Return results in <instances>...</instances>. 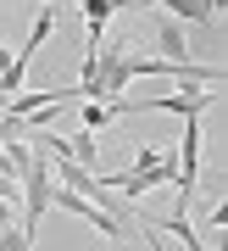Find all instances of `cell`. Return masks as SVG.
<instances>
[{
    "mask_svg": "<svg viewBox=\"0 0 228 251\" xmlns=\"http://www.w3.org/2000/svg\"><path fill=\"white\" fill-rule=\"evenodd\" d=\"M67 151L84 162V168H95V128H78V134L67 140Z\"/></svg>",
    "mask_w": 228,
    "mask_h": 251,
    "instance_id": "11",
    "label": "cell"
},
{
    "mask_svg": "<svg viewBox=\"0 0 228 251\" xmlns=\"http://www.w3.org/2000/svg\"><path fill=\"white\" fill-rule=\"evenodd\" d=\"M11 190H17V179H0V224H17V206H11Z\"/></svg>",
    "mask_w": 228,
    "mask_h": 251,
    "instance_id": "13",
    "label": "cell"
},
{
    "mask_svg": "<svg viewBox=\"0 0 228 251\" xmlns=\"http://www.w3.org/2000/svg\"><path fill=\"white\" fill-rule=\"evenodd\" d=\"M50 28H56V11H50V6H45V11H39V17H34V34H28V45L17 50V62H34V50L45 45V39H50Z\"/></svg>",
    "mask_w": 228,
    "mask_h": 251,
    "instance_id": "10",
    "label": "cell"
},
{
    "mask_svg": "<svg viewBox=\"0 0 228 251\" xmlns=\"http://www.w3.org/2000/svg\"><path fill=\"white\" fill-rule=\"evenodd\" d=\"M206 106H217V90H206V84H201V90H184V95H150V100H134V106L123 100V117H128V112H178V117H201Z\"/></svg>",
    "mask_w": 228,
    "mask_h": 251,
    "instance_id": "4",
    "label": "cell"
},
{
    "mask_svg": "<svg viewBox=\"0 0 228 251\" xmlns=\"http://www.w3.org/2000/svg\"><path fill=\"white\" fill-rule=\"evenodd\" d=\"M50 206L56 212H72V218H84V224H95L106 240H123V224H117L112 212H106L100 201H89V196H78L72 184H50Z\"/></svg>",
    "mask_w": 228,
    "mask_h": 251,
    "instance_id": "3",
    "label": "cell"
},
{
    "mask_svg": "<svg viewBox=\"0 0 228 251\" xmlns=\"http://www.w3.org/2000/svg\"><path fill=\"white\" fill-rule=\"evenodd\" d=\"M150 224H156V229H167L178 246H184V251H211V246L201 240V234H195V224H189V206H173L167 218H150Z\"/></svg>",
    "mask_w": 228,
    "mask_h": 251,
    "instance_id": "7",
    "label": "cell"
},
{
    "mask_svg": "<svg viewBox=\"0 0 228 251\" xmlns=\"http://www.w3.org/2000/svg\"><path fill=\"white\" fill-rule=\"evenodd\" d=\"M28 145H34V140H28ZM17 184H23V218H17V224H23L28 240H34V224L45 218V206H50V184H56L50 156H45L39 145H34V156H28V168L17 173Z\"/></svg>",
    "mask_w": 228,
    "mask_h": 251,
    "instance_id": "1",
    "label": "cell"
},
{
    "mask_svg": "<svg viewBox=\"0 0 228 251\" xmlns=\"http://www.w3.org/2000/svg\"><path fill=\"white\" fill-rule=\"evenodd\" d=\"M150 56H161V62H195L178 17H156V23H150Z\"/></svg>",
    "mask_w": 228,
    "mask_h": 251,
    "instance_id": "5",
    "label": "cell"
},
{
    "mask_svg": "<svg viewBox=\"0 0 228 251\" xmlns=\"http://www.w3.org/2000/svg\"><path fill=\"white\" fill-rule=\"evenodd\" d=\"M139 0H78V11H84V39H89V50L106 39V23L117 17V11H134Z\"/></svg>",
    "mask_w": 228,
    "mask_h": 251,
    "instance_id": "6",
    "label": "cell"
},
{
    "mask_svg": "<svg viewBox=\"0 0 228 251\" xmlns=\"http://www.w3.org/2000/svg\"><path fill=\"white\" fill-rule=\"evenodd\" d=\"M178 201L173 206H189V196L201 190V117H184V128H178Z\"/></svg>",
    "mask_w": 228,
    "mask_h": 251,
    "instance_id": "2",
    "label": "cell"
},
{
    "mask_svg": "<svg viewBox=\"0 0 228 251\" xmlns=\"http://www.w3.org/2000/svg\"><path fill=\"white\" fill-rule=\"evenodd\" d=\"M6 62H11V50H6V45H0V67H6Z\"/></svg>",
    "mask_w": 228,
    "mask_h": 251,
    "instance_id": "14",
    "label": "cell"
},
{
    "mask_svg": "<svg viewBox=\"0 0 228 251\" xmlns=\"http://www.w3.org/2000/svg\"><path fill=\"white\" fill-rule=\"evenodd\" d=\"M150 6H167V0H150Z\"/></svg>",
    "mask_w": 228,
    "mask_h": 251,
    "instance_id": "15",
    "label": "cell"
},
{
    "mask_svg": "<svg viewBox=\"0 0 228 251\" xmlns=\"http://www.w3.org/2000/svg\"><path fill=\"white\" fill-rule=\"evenodd\" d=\"M123 117V100H84L78 106V128H106Z\"/></svg>",
    "mask_w": 228,
    "mask_h": 251,
    "instance_id": "8",
    "label": "cell"
},
{
    "mask_svg": "<svg viewBox=\"0 0 228 251\" xmlns=\"http://www.w3.org/2000/svg\"><path fill=\"white\" fill-rule=\"evenodd\" d=\"M167 11L173 17H189V23H217L223 0H167Z\"/></svg>",
    "mask_w": 228,
    "mask_h": 251,
    "instance_id": "9",
    "label": "cell"
},
{
    "mask_svg": "<svg viewBox=\"0 0 228 251\" xmlns=\"http://www.w3.org/2000/svg\"><path fill=\"white\" fill-rule=\"evenodd\" d=\"M206 229L223 240V229H228V201H223V196H211V206H206Z\"/></svg>",
    "mask_w": 228,
    "mask_h": 251,
    "instance_id": "12",
    "label": "cell"
}]
</instances>
